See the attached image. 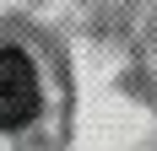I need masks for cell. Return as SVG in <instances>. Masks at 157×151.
<instances>
[{
	"label": "cell",
	"instance_id": "obj_2",
	"mask_svg": "<svg viewBox=\"0 0 157 151\" xmlns=\"http://www.w3.org/2000/svg\"><path fill=\"white\" fill-rule=\"evenodd\" d=\"M22 6H27V0H0V22H6L11 11H22Z\"/></svg>",
	"mask_w": 157,
	"mask_h": 151
},
{
	"label": "cell",
	"instance_id": "obj_1",
	"mask_svg": "<svg viewBox=\"0 0 157 151\" xmlns=\"http://www.w3.org/2000/svg\"><path fill=\"white\" fill-rule=\"evenodd\" d=\"M71 65L60 43L33 22H0V151L71 146Z\"/></svg>",
	"mask_w": 157,
	"mask_h": 151
}]
</instances>
